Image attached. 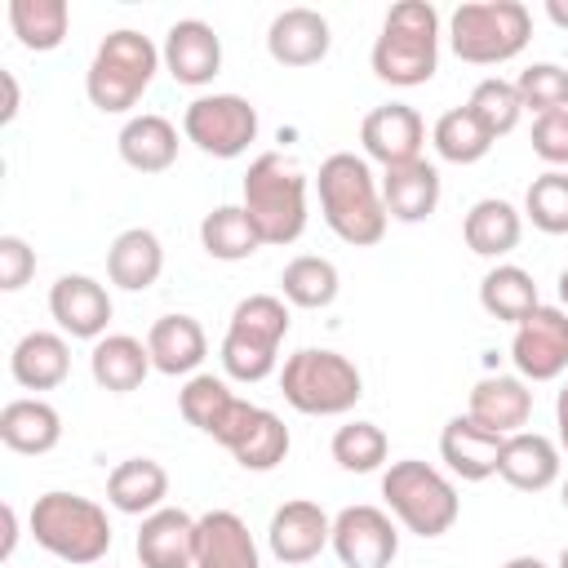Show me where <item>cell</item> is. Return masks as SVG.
I'll return each instance as SVG.
<instances>
[{"mask_svg":"<svg viewBox=\"0 0 568 568\" xmlns=\"http://www.w3.org/2000/svg\"><path fill=\"white\" fill-rule=\"evenodd\" d=\"M315 195L328 231L351 248H373L386 235V204L382 182L373 178L368 160L355 151H333L315 173Z\"/></svg>","mask_w":568,"mask_h":568,"instance_id":"obj_1","label":"cell"},{"mask_svg":"<svg viewBox=\"0 0 568 568\" xmlns=\"http://www.w3.org/2000/svg\"><path fill=\"white\" fill-rule=\"evenodd\" d=\"M89 373H93V382H98L102 390L129 395V390H138V386L146 382V373H151V351H146V342H138V337H129V333H106V337H98L93 351H89Z\"/></svg>","mask_w":568,"mask_h":568,"instance_id":"obj_29","label":"cell"},{"mask_svg":"<svg viewBox=\"0 0 568 568\" xmlns=\"http://www.w3.org/2000/svg\"><path fill=\"white\" fill-rule=\"evenodd\" d=\"M501 439H506V435L479 426L470 413H457V417H448L444 430H439V457H444V466H448L457 479L484 484V479L497 475Z\"/></svg>","mask_w":568,"mask_h":568,"instance_id":"obj_18","label":"cell"},{"mask_svg":"<svg viewBox=\"0 0 568 568\" xmlns=\"http://www.w3.org/2000/svg\"><path fill=\"white\" fill-rule=\"evenodd\" d=\"M155 71H160V49L151 44V36L120 27L98 44L84 71V93L102 115H124L151 89Z\"/></svg>","mask_w":568,"mask_h":568,"instance_id":"obj_6","label":"cell"},{"mask_svg":"<svg viewBox=\"0 0 568 568\" xmlns=\"http://www.w3.org/2000/svg\"><path fill=\"white\" fill-rule=\"evenodd\" d=\"M195 568H262V550L235 510H204L195 519Z\"/></svg>","mask_w":568,"mask_h":568,"instance_id":"obj_19","label":"cell"},{"mask_svg":"<svg viewBox=\"0 0 568 568\" xmlns=\"http://www.w3.org/2000/svg\"><path fill=\"white\" fill-rule=\"evenodd\" d=\"M479 306H484L493 320H501V324H524V320L541 306V297H537V284H532V275H528L524 266L497 262V266L479 280Z\"/></svg>","mask_w":568,"mask_h":568,"instance_id":"obj_32","label":"cell"},{"mask_svg":"<svg viewBox=\"0 0 568 568\" xmlns=\"http://www.w3.org/2000/svg\"><path fill=\"white\" fill-rule=\"evenodd\" d=\"M333 462L342 466V470H351V475H368V470H377L382 462H386V453H390V439H386V430L377 426V422H346V426H337L333 430Z\"/></svg>","mask_w":568,"mask_h":568,"instance_id":"obj_40","label":"cell"},{"mask_svg":"<svg viewBox=\"0 0 568 568\" xmlns=\"http://www.w3.org/2000/svg\"><path fill=\"white\" fill-rule=\"evenodd\" d=\"M333 555L342 568H390L399 555V528L395 515L382 506H346L333 515Z\"/></svg>","mask_w":568,"mask_h":568,"instance_id":"obj_11","label":"cell"},{"mask_svg":"<svg viewBox=\"0 0 568 568\" xmlns=\"http://www.w3.org/2000/svg\"><path fill=\"white\" fill-rule=\"evenodd\" d=\"M479 426L497 430V435H515L528 426L532 417V390L524 377H510V373H488L470 386V408H466Z\"/></svg>","mask_w":568,"mask_h":568,"instance_id":"obj_23","label":"cell"},{"mask_svg":"<svg viewBox=\"0 0 568 568\" xmlns=\"http://www.w3.org/2000/svg\"><path fill=\"white\" fill-rule=\"evenodd\" d=\"M559 444L537 435V430H515L501 439V457H497V475L519 488V493H541L559 479Z\"/></svg>","mask_w":568,"mask_h":568,"instance_id":"obj_24","label":"cell"},{"mask_svg":"<svg viewBox=\"0 0 568 568\" xmlns=\"http://www.w3.org/2000/svg\"><path fill=\"white\" fill-rule=\"evenodd\" d=\"M555 284H559V306H564V311H568V266H564V271H559V280H555Z\"/></svg>","mask_w":568,"mask_h":568,"instance_id":"obj_50","label":"cell"},{"mask_svg":"<svg viewBox=\"0 0 568 568\" xmlns=\"http://www.w3.org/2000/svg\"><path fill=\"white\" fill-rule=\"evenodd\" d=\"M71 9L67 0H9V31L18 36L22 49L49 53L67 40Z\"/></svg>","mask_w":568,"mask_h":568,"instance_id":"obj_35","label":"cell"},{"mask_svg":"<svg viewBox=\"0 0 568 568\" xmlns=\"http://www.w3.org/2000/svg\"><path fill=\"white\" fill-rule=\"evenodd\" d=\"M439 67V13L426 0H399L386 9L373 40V75L395 89H417Z\"/></svg>","mask_w":568,"mask_h":568,"instance_id":"obj_2","label":"cell"},{"mask_svg":"<svg viewBox=\"0 0 568 568\" xmlns=\"http://www.w3.org/2000/svg\"><path fill=\"white\" fill-rule=\"evenodd\" d=\"M559 501H564V510H568V479L559 484Z\"/></svg>","mask_w":568,"mask_h":568,"instance_id":"obj_51","label":"cell"},{"mask_svg":"<svg viewBox=\"0 0 568 568\" xmlns=\"http://www.w3.org/2000/svg\"><path fill=\"white\" fill-rule=\"evenodd\" d=\"M36 275V248L22 235H0V288L18 293Z\"/></svg>","mask_w":568,"mask_h":568,"instance_id":"obj_44","label":"cell"},{"mask_svg":"<svg viewBox=\"0 0 568 568\" xmlns=\"http://www.w3.org/2000/svg\"><path fill=\"white\" fill-rule=\"evenodd\" d=\"M0 84H4V106H0V124H9L18 115V80L13 71H0Z\"/></svg>","mask_w":568,"mask_h":568,"instance_id":"obj_45","label":"cell"},{"mask_svg":"<svg viewBox=\"0 0 568 568\" xmlns=\"http://www.w3.org/2000/svg\"><path fill=\"white\" fill-rule=\"evenodd\" d=\"M288 337V306L275 293H248L235 302L226 337H222V368L235 382H266L280 364V342Z\"/></svg>","mask_w":568,"mask_h":568,"instance_id":"obj_7","label":"cell"},{"mask_svg":"<svg viewBox=\"0 0 568 568\" xmlns=\"http://www.w3.org/2000/svg\"><path fill=\"white\" fill-rule=\"evenodd\" d=\"M328 44H333L328 18L320 9H306V4L280 9L266 27V53L280 67H315L328 58Z\"/></svg>","mask_w":568,"mask_h":568,"instance_id":"obj_17","label":"cell"},{"mask_svg":"<svg viewBox=\"0 0 568 568\" xmlns=\"http://www.w3.org/2000/svg\"><path fill=\"white\" fill-rule=\"evenodd\" d=\"M0 439L4 448L22 453V457H40V453H53L58 439H62V417L49 399L40 395H22V399H9L0 408Z\"/></svg>","mask_w":568,"mask_h":568,"instance_id":"obj_26","label":"cell"},{"mask_svg":"<svg viewBox=\"0 0 568 568\" xmlns=\"http://www.w3.org/2000/svg\"><path fill=\"white\" fill-rule=\"evenodd\" d=\"M231 457L244 470H275L288 457V426H284V417L271 413V408H257L248 430L231 444Z\"/></svg>","mask_w":568,"mask_h":568,"instance_id":"obj_38","label":"cell"},{"mask_svg":"<svg viewBox=\"0 0 568 568\" xmlns=\"http://www.w3.org/2000/svg\"><path fill=\"white\" fill-rule=\"evenodd\" d=\"M532 40V13L519 0H470L448 18V44L470 67H497L524 53Z\"/></svg>","mask_w":568,"mask_h":568,"instance_id":"obj_9","label":"cell"},{"mask_svg":"<svg viewBox=\"0 0 568 568\" xmlns=\"http://www.w3.org/2000/svg\"><path fill=\"white\" fill-rule=\"evenodd\" d=\"M182 133L213 160H235L257 142V106L240 93H200L182 111Z\"/></svg>","mask_w":568,"mask_h":568,"instance_id":"obj_10","label":"cell"},{"mask_svg":"<svg viewBox=\"0 0 568 568\" xmlns=\"http://www.w3.org/2000/svg\"><path fill=\"white\" fill-rule=\"evenodd\" d=\"M555 426H559V448L568 453V382L555 395Z\"/></svg>","mask_w":568,"mask_h":568,"instance_id":"obj_46","label":"cell"},{"mask_svg":"<svg viewBox=\"0 0 568 568\" xmlns=\"http://www.w3.org/2000/svg\"><path fill=\"white\" fill-rule=\"evenodd\" d=\"M200 244L217 262H244L262 248V235H257L253 217L244 213V204H217L200 222Z\"/></svg>","mask_w":568,"mask_h":568,"instance_id":"obj_34","label":"cell"},{"mask_svg":"<svg viewBox=\"0 0 568 568\" xmlns=\"http://www.w3.org/2000/svg\"><path fill=\"white\" fill-rule=\"evenodd\" d=\"M524 111L532 115H550V111H568V71L559 62H532L519 71L515 80Z\"/></svg>","mask_w":568,"mask_h":568,"instance_id":"obj_42","label":"cell"},{"mask_svg":"<svg viewBox=\"0 0 568 568\" xmlns=\"http://www.w3.org/2000/svg\"><path fill=\"white\" fill-rule=\"evenodd\" d=\"M466 111L488 129V138L497 142V138H506L515 124H519V115H524V102H519V89H515V80H501V75H488V80H479L475 89H470V98H466Z\"/></svg>","mask_w":568,"mask_h":568,"instance_id":"obj_39","label":"cell"},{"mask_svg":"<svg viewBox=\"0 0 568 568\" xmlns=\"http://www.w3.org/2000/svg\"><path fill=\"white\" fill-rule=\"evenodd\" d=\"M9 373L22 390H53L67 382L71 373V346L62 333L49 328H31L18 337V346L9 351Z\"/></svg>","mask_w":568,"mask_h":568,"instance_id":"obj_25","label":"cell"},{"mask_svg":"<svg viewBox=\"0 0 568 568\" xmlns=\"http://www.w3.org/2000/svg\"><path fill=\"white\" fill-rule=\"evenodd\" d=\"M519 235H524V213L510 204V200H497V195H484L466 209L462 217V240L470 253L479 257H506L519 248Z\"/></svg>","mask_w":568,"mask_h":568,"instance_id":"obj_27","label":"cell"},{"mask_svg":"<svg viewBox=\"0 0 568 568\" xmlns=\"http://www.w3.org/2000/svg\"><path fill=\"white\" fill-rule=\"evenodd\" d=\"M280 390L288 408L306 417H342L364 399V373L355 359L328 346H302L280 368Z\"/></svg>","mask_w":568,"mask_h":568,"instance_id":"obj_5","label":"cell"},{"mask_svg":"<svg viewBox=\"0 0 568 568\" xmlns=\"http://www.w3.org/2000/svg\"><path fill=\"white\" fill-rule=\"evenodd\" d=\"M235 404H240V395H235L222 377H213V373H195V377H186V386L178 390V408H182V417H186L195 430L213 435V439H217L222 426L231 422Z\"/></svg>","mask_w":568,"mask_h":568,"instance_id":"obj_36","label":"cell"},{"mask_svg":"<svg viewBox=\"0 0 568 568\" xmlns=\"http://www.w3.org/2000/svg\"><path fill=\"white\" fill-rule=\"evenodd\" d=\"M169 497V470L151 457H124L111 466L106 475V501L120 510V515H151L160 510Z\"/></svg>","mask_w":568,"mask_h":568,"instance_id":"obj_30","label":"cell"},{"mask_svg":"<svg viewBox=\"0 0 568 568\" xmlns=\"http://www.w3.org/2000/svg\"><path fill=\"white\" fill-rule=\"evenodd\" d=\"M382 497H386V510L395 515V524H404L408 532L417 537H444L457 515H462V497L453 488V479L417 457H404V462H390L386 475H382Z\"/></svg>","mask_w":568,"mask_h":568,"instance_id":"obj_8","label":"cell"},{"mask_svg":"<svg viewBox=\"0 0 568 568\" xmlns=\"http://www.w3.org/2000/svg\"><path fill=\"white\" fill-rule=\"evenodd\" d=\"M27 524H31L36 546L49 550L62 564L89 568V564L106 559V550H111V519H106V510L98 501L80 497V493H62V488L40 493L31 501Z\"/></svg>","mask_w":568,"mask_h":568,"instance_id":"obj_4","label":"cell"},{"mask_svg":"<svg viewBox=\"0 0 568 568\" xmlns=\"http://www.w3.org/2000/svg\"><path fill=\"white\" fill-rule=\"evenodd\" d=\"M49 315L67 337L98 342L111 324V293L93 275H58L49 288Z\"/></svg>","mask_w":568,"mask_h":568,"instance_id":"obj_16","label":"cell"},{"mask_svg":"<svg viewBox=\"0 0 568 568\" xmlns=\"http://www.w3.org/2000/svg\"><path fill=\"white\" fill-rule=\"evenodd\" d=\"M510 359L524 382H555L568 368V311L537 306L524 324H515Z\"/></svg>","mask_w":568,"mask_h":568,"instance_id":"obj_12","label":"cell"},{"mask_svg":"<svg viewBox=\"0 0 568 568\" xmlns=\"http://www.w3.org/2000/svg\"><path fill=\"white\" fill-rule=\"evenodd\" d=\"M337 288H342V275L328 257L320 253H297L284 271H280V293L288 306H302V311H324L337 302Z\"/></svg>","mask_w":568,"mask_h":568,"instance_id":"obj_33","label":"cell"},{"mask_svg":"<svg viewBox=\"0 0 568 568\" xmlns=\"http://www.w3.org/2000/svg\"><path fill=\"white\" fill-rule=\"evenodd\" d=\"M439 195H444V182L430 160H408V164L382 169V204H386V217H395V222H408V226L426 222L439 209Z\"/></svg>","mask_w":568,"mask_h":568,"instance_id":"obj_21","label":"cell"},{"mask_svg":"<svg viewBox=\"0 0 568 568\" xmlns=\"http://www.w3.org/2000/svg\"><path fill=\"white\" fill-rule=\"evenodd\" d=\"M546 18L568 31V0H546Z\"/></svg>","mask_w":568,"mask_h":568,"instance_id":"obj_48","label":"cell"},{"mask_svg":"<svg viewBox=\"0 0 568 568\" xmlns=\"http://www.w3.org/2000/svg\"><path fill=\"white\" fill-rule=\"evenodd\" d=\"M359 142H364V155H368V160H377L382 169H395V164L422 160L426 120H422L417 106H408V102H382V106H373V111L364 115Z\"/></svg>","mask_w":568,"mask_h":568,"instance_id":"obj_13","label":"cell"},{"mask_svg":"<svg viewBox=\"0 0 568 568\" xmlns=\"http://www.w3.org/2000/svg\"><path fill=\"white\" fill-rule=\"evenodd\" d=\"M501 568H550V564H541L537 555H515V559H506Z\"/></svg>","mask_w":568,"mask_h":568,"instance_id":"obj_49","label":"cell"},{"mask_svg":"<svg viewBox=\"0 0 568 568\" xmlns=\"http://www.w3.org/2000/svg\"><path fill=\"white\" fill-rule=\"evenodd\" d=\"M306 173L284 151H262L240 186V204L253 217L262 244H293L306 231Z\"/></svg>","mask_w":568,"mask_h":568,"instance_id":"obj_3","label":"cell"},{"mask_svg":"<svg viewBox=\"0 0 568 568\" xmlns=\"http://www.w3.org/2000/svg\"><path fill=\"white\" fill-rule=\"evenodd\" d=\"M133 550L142 568H195V519L178 506H160L142 519Z\"/></svg>","mask_w":568,"mask_h":568,"instance_id":"obj_20","label":"cell"},{"mask_svg":"<svg viewBox=\"0 0 568 568\" xmlns=\"http://www.w3.org/2000/svg\"><path fill=\"white\" fill-rule=\"evenodd\" d=\"M555 568H568V546L559 550V564H555Z\"/></svg>","mask_w":568,"mask_h":568,"instance_id":"obj_52","label":"cell"},{"mask_svg":"<svg viewBox=\"0 0 568 568\" xmlns=\"http://www.w3.org/2000/svg\"><path fill=\"white\" fill-rule=\"evenodd\" d=\"M328 541H333V519L324 515L320 501L306 497L284 501L266 524V546L280 564H311Z\"/></svg>","mask_w":568,"mask_h":568,"instance_id":"obj_15","label":"cell"},{"mask_svg":"<svg viewBox=\"0 0 568 568\" xmlns=\"http://www.w3.org/2000/svg\"><path fill=\"white\" fill-rule=\"evenodd\" d=\"M120 160L138 173H164L173 160H178V129L173 120L155 115V111H142V115H129L120 138Z\"/></svg>","mask_w":568,"mask_h":568,"instance_id":"obj_31","label":"cell"},{"mask_svg":"<svg viewBox=\"0 0 568 568\" xmlns=\"http://www.w3.org/2000/svg\"><path fill=\"white\" fill-rule=\"evenodd\" d=\"M430 142H435L439 160H448V164H479V160L493 151L488 129H484L466 106L444 111V115L435 120V129H430Z\"/></svg>","mask_w":568,"mask_h":568,"instance_id":"obj_37","label":"cell"},{"mask_svg":"<svg viewBox=\"0 0 568 568\" xmlns=\"http://www.w3.org/2000/svg\"><path fill=\"white\" fill-rule=\"evenodd\" d=\"M524 217L546 235H568V169H546L528 182Z\"/></svg>","mask_w":568,"mask_h":568,"instance_id":"obj_41","label":"cell"},{"mask_svg":"<svg viewBox=\"0 0 568 568\" xmlns=\"http://www.w3.org/2000/svg\"><path fill=\"white\" fill-rule=\"evenodd\" d=\"M146 351L151 368L164 377H195V368L209 355V337L195 315H160L146 328Z\"/></svg>","mask_w":568,"mask_h":568,"instance_id":"obj_22","label":"cell"},{"mask_svg":"<svg viewBox=\"0 0 568 568\" xmlns=\"http://www.w3.org/2000/svg\"><path fill=\"white\" fill-rule=\"evenodd\" d=\"M160 271H164V244H160L155 231L129 226V231H120L111 240V248H106V280L115 288L142 293V288H151L160 280Z\"/></svg>","mask_w":568,"mask_h":568,"instance_id":"obj_28","label":"cell"},{"mask_svg":"<svg viewBox=\"0 0 568 568\" xmlns=\"http://www.w3.org/2000/svg\"><path fill=\"white\" fill-rule=\"evenodd\" d=\"M13 546H18V510H13V506H4V546H0V559H9V555H13Z\"/></svg>","mask_w":568,"mask_h":568,"instance_id":"obj_47","label":"cell"},{"mask_svg":"<svg viewBox=\"0 0 568 568\" xmlns=\"http://www.w3.org/2000/svg\"><path fill=\"white\" fill-rule=\"evenodd\" d=\"M532 155L550 169H568V111H550L532 120Z\"/></svg>","mask_w":568,"mask_h":568,"instance_id":"obj_43","label":"cell"},{"mask_svg":"<svg viewBox=\"0 0 568 568\" xmlns=\"http://www.w3.org/2000/svg\"><path fill=\"white\" fill-rule=\"evenodd\" d=\"M160 62L164 71L178 80V84H209L217 71H222V40L217 31L204 22V18H178L169 31H164V44H160Z\"/></svg>","mask_w":568,"mask_h":568,"instance_id":"obj_14","label":"cell"}]
</instances>
